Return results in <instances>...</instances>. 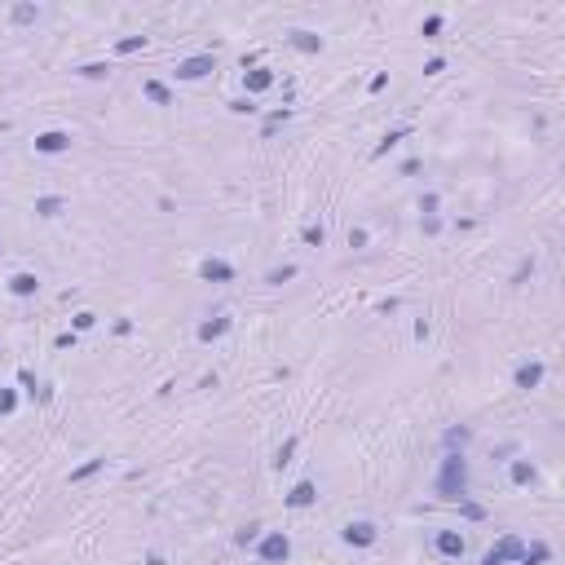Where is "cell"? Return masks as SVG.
<instances>
[{"instance_id":"1","label":"cell","mask_w":565,"mask_h":565,"mask_svg":"<svg viewBox=\"0 0 565 565\" xmlns=\"http://www.w3.org/2000/svg\"><path fill=\"white\" fill-rule=\"evenodd\" d=\"M442 499H468V459H464V451H446L442 459V473H437V486H433Z\"/></svg>"},{"instance_id":"2","label":"cell","mask_w":565,"mask_h":565,"mask_svg":"<svg viewBox=\"0 0 565 565\" xmlns=\"http://www.w3.org/2000/svg\"><path fill=\"white\" fill-rule=\"evenodd\" d=\"M256 557H261L265 565H282V561L292 557V539L282 535V530H270V535L256 539Z\"/></svg>"},{"instance_id":"3","label":"cell","mask_w":565,"mask_h":565,"mask_svg":"<svg viewBox=\"0 0 565 565\" xmlns=\"http://www.w3.org/2000/svg\"><path fill=\"white\" fill-rule=\"evenodd\" d=\"M521 547H526V543H521L517 535H504V539L495 543L486 557H481V565H508V561H517V557H521Z\"/></svg>"},{"instance_id":"4","label":"cell","mask_w":565,"mask_h":565,"mask_svg":"<svg viewBox=\"0 0 565 565\" xmlns=\"http://www.w3.org/2000/svg\"><path fill=\"white\" fill-rule=\"evenodd\" d=\"M208 71H217V58L212 54H194V58L177 62V80H204Z\"/></svg>"},{"instance_id":"5","label":"cell","mask_w":565,"mask_h":565,"mask_svg":"<svg viewBox=\"0 0 565 565\" xmlns=\"http://www.w3.org/2000/svg\"><path fill=\"white\" fill-rule=\"evenodd\" d=\"M340 535H344V543H349V547H371V543L380 539V530H375L371 521H349V526L340 530Z\"/></svg>"},{"instance_id":"6","label":"cell","mask_w":565,"mask_h":565,"mask_svg":"<svg viewBox=\"0 0 565 565\" xmlns=\"http://www.w3.org/2000/svg\"><path fill=\"white\" fill-rule=\"evenodd\" d=\"M36 151H40V155H62V151H71V132H62V128L36 132Z\"/></svg>"},{"instance_id":"7","label":"cell","mask_w":565,"mask_h":565,"mask_svg":"<svg viewBox=\"0 0 565 565\" xmlns=\"http://www.w3.org/2000/svg\"><path fill=\"white\" fill-rule=\"evenodd\" d=\"M433 547H437L442 557L459 561V557H464V535H459V530H437V535H433Z\"/></svg>"},{"instance_id":"8","label":"cell","mask_w":565,"mask_h":565,"mask_svg":"<svg viewBox=\"0 0 565 565\" xmlns=\"http://www.w3.org/2000/svg\"><path fill=\"white\" fill-rule=\"evenodd\" d=\"M512 385H517V389H539L543 385V362H521V367L517 371H512Z\"/></svg>"},{"instance_id":"9","label":"cell","mask_w":565,"mask_h":565,"mask_svg":"<svg viewBox=\"0 0 565 565\" xmlns=\"http://www.w3.org/2000/svg\"><path fill=\"white\" fill-rule=\"evenodd\" d=\"M199 278H208V282H230V278H235V265L221 261V256H208L204 265H199Z\"/></svg>"},{"instance_id":"10","label":"cell","mask_w":565,"mask_h":565,"mask_svg":"<svg viewBox=\"0 0 565 565\" xmlns=\"http://www.w3.org/2000/svg\"><path fill=\"white\" fill-rule=\"evenodd\" d=\"M274 71H270V66H252V71H243V85H247V97H252V93H265V89H274Z\"/></svg>"},{"instance_id":"11","label":"cell","mask_w":565,"mask_h":565,"mask_svg":"<svg viewBox=\"0 0 565 565\" xmlns=\"http://www.w3.org/2000/svg\"><path fill=\"white\" fill-rule=\"evenodd\" d=\"M282 504H287V508H309V504H318V486H313V481H296Z\"/></svg>"},{"instance_id":"12","label":"cell","mask_w":565,"mask_h":565,"mask_svg":"<svg viewBox=\"0 0 565 565\" xmlns=\"http://www.w3.org/2000/svg\"><path fill=\"white\" fill-rule=\"evenodd\" d=\"M287 40H292V49H301V54H323V36H313L305 27H296Z\"/></svg>"},{"instance_id":"13","label":"cell","mask_w":565,"mask_h":565,"mask_svg":"<svg viewBox=\"0 0 565 565\" xmlns=\"http://www.w3.org/2000/svg\"><path fill=\"white\" fill-rule=\"evenodd\" d=\"M406 137H411V128H406V124H402V128H389L385 137H380V146L371 151V159H385V155L393 151V146H397V142H406Z\"/></svg>"},{"instance_id":"14","label":"cell","mask_w":565,"mask_h":565,"mask_svg":"<svg viewBox=\"0 0 565 565\" xmlns=\"http://www.w3.org/2000/svg\"><path fill=\"white\" fill-rule=\"evenodd\" d=\"M9 292H13V296H23V301H27V296H36V292H40V278L23 270V274H13V278H9Z\"/></svg>"},{"instance_id":"15","label":"cell","mask_w":565,"mask_h":565,"mask_svg":"<svg viewBox=\"0 0 565 565\" xmlns=\"http://www.w3.org/2000/svg\"><path fill=\"white\" fill-rule=\"evenodd\" d=\"M40 13H44L40 5H13L9 9V23L13 27H31V23H40Z\"/></svg>"},{"instance_id":"16","label":"cell","mask_w":565,"mask_h":565,"mask_svg":"<svg viewBox=\"0 0 565 565\" xmlns=\"http://www.w3.org/2000/svg\"><path fill=\"white\" fill-rule=\"evenodd\" d=\"M547 557H552V547H547V543H530V547H521L517 565H543Z\"/></svg>"},{"instance_id":"17","label":"cell","mask_w":565,"mask_h":565,"mask_svg":"<svg viewBox=\"0 0 565 565\" xmlns=\"http://www.w3.org/2000/svg\"><path fill=\"white\" fill-rule=\"evenodd\" d=\"M142 93L151 97L155 106H173V93H168V85H159V80H146V85H142Z\"/></svg>"},{"instance_id":"18","label":"cell","mask_w":565,"mask_h":565,"mask_svg":"<svg viewBox=\"0 0 565 565\" xmlns=\"http://www.w3.org/2000/svg\"><path fill=\"white\" fill-rule=\"evenodd\" d=\"M468 437H473V428L468 424H459V428H446V451H464V446H468Z\"/></svg>"},{"instance_id":"19","label":"cell","mask_w":565,"mask_h":565,"mask_svg":"<svg viewBox=\"0 0 565 565\" xmlns=\"http://www.w3.org/2000/svg\"><path fill=\"white\" fill-rule=\"evenodd\" d=\"M225 331H230V318H212V323H204V327H199V340H204V344H212V340H221Z\"/></svg>"},{"instance_id":"20","label":"cell","mask_w":565,"mask_h":565,"mask_svg":"<svg viewBox=\"0 0 565 565\" xmlns=\"http://www.w3.org/2000/svg\"><path fill=\"white\" fill-rule=\"evenodd\" d=\"M535 477H539V468H535L530 459H517V464H512V486H530Z\"/></svg>"},{"instance_id":"21","label":"cell","mask_w":565,"mask_h":565,"mask_svg":"<svg viewBox=\"0 0 565 565\" xmlns=\"http://www.w3.org/2000/svg\"><path fill=\"white\" fill-rule=\"evenodd\" d=\"M102 468H106V459H102V455H93V459L80 464V468H71V481H89L93 473H102Z\"/></svg>"},{"instance_id":"22","label":"cell","mask_w":565,"mask_h":565,"mask_svg":"<svg viewBox=\"0 0 565 565\" xmlns=\"http://www.w3.org/2000/svg\"><path fill=\"white\" fill-rule=\"evenodd\" d=\"M62 208H66V204H62L58 194H40V199H36V217H58Z\"/></svg>"},{"instance_id":"23","label":"cell","mask_w":565,"mask_h":565,"mask_svg":"<svg viewBox=\"0 0 565 565\" xmlns=\"http://www.w3.org/2000/svg\"><path fill=\"white\" fill-rule=\"evenodd\" d=\"M151 40L146 36H124V40H115V54H137V49H146Z\"/></svg>"},{"instance_id":"24","label":"cell","mask_w":565,"mask_h":565,"mask_svg":"<svg viewBox=\"0 0 565 565\" xmlns=\"http://www.w3.org/2000/svg\"><path fill=\"white\" fill-rule=\"evenodd\" d=\"M256 539H261V526H256V521H247V526L239 530V535H235V543H239V547H252Z\"/></svg>"},{"instance_id":"25","label":"cell","mask_w":565,"mask_h":565,"mask_svg":"<svg viewBox=\"0 0 565 565\" xmlns=\"http://www.w3.org/2000/svg\"><path fill=\"white\" fill-rule=\"evenodd\" d=\"M287 120H292V111H287V106H282V111H274V115H270V120H265V128H261V132H265V137H270V132H278V128H282V124H287Z\"/></svg>"},{"instance_id":"26","label":"cell","mask_w":565,"mask_h":565,"mask_svg":"<svg viewBox=\"0 0 565 565\" xmlns=\"http://www.w3.org/2000/svg\"><path fill=\"white\" fill-rule=\"evenodd\" d=\"M80 75H85V80H106L111 66L106 62H85V66H80Z\"/></svg>"},{"instance_id":"27","label":"cell","mask_w":565,"mask_h":565,"mask_svg":"<svg viewBox=\"0 0 565 565\" xmlns=\"http://www.w3.org/2000/svg\"><path fill=\"white\" fill-rule=\"evenodd\" d=\"M459 512H464L468 521H486V508H481V504H473V499H459Z\"/></svg>"},{"instance_id":"28","label":"cell","mask_w":565,"mask_h":565,"mask_svg":"<svg viewBox=\"0 0 565 565\" xmlns=\"http://www.w3.org/2000/svg\"><path fill=\"white\" fill-rule=\"evenodd\" d=\"M287 278H296V265H278V270L265 274V282H274V287H278V282H287Z\"/></svg>"},{"instance_id":"29","label":"cell","mask_w":565,"mask_h":565,"mask_svg":"<svg viewBox=\"0 0 565 565\" xmlns=\"http://www.w3.org/2000/svg\"><path fill=\"white\" fill-rule=\"evenodd\" d=\"M292 455H296V437H287L278 446V455H274V468H282V464H292Z\"/></svg>"},{"instance_id":"30","label":"cell","mask_w":565,"mask_h":565,"mask_svg":"<svg viewBox=\"0 0 565 565\" xmlns=\"http://www.w3.org/2000/svg\"><path fill=\"white\" fill-rule=\"evenodd\" d=\"M301 239H305L309 247H323V243H327V230H323V225H305V235H301Z\"/></svg>"},{"instance_id":"31","label":"cell","mask_w":565,"mask_h":565,"mask_svg":"<svg viewBox=\"0 0 565 565\" xmlns=\"http://www.w3.org/2000/svg\"><path fill=\"white\" fill-rule=\"evenodd\" d=\"M18 411V393L13 389H0V415H13Z\"/></svg>"},{"instance_id":"32","label":"cell","mask_w":565,"mask_h":565,"mask_svg":"<svg viewBox=\"0 0 565 565\" xmlns=\"http://www.w3.org/2000/svg\"><path fill=\"white\" fill-rule=\"evenodd\" d=\"M437 31H442V13H428L420 23V36H437Z\"/></svg>"},{"instance_id":"33","label":"cell","mask_w":565,"mask_h":565,"mask_svg":"<svg viewBox=\"0 0 565 565\" xmlns=\"http://www.w3.org/2000/svg\"><path fill=\"white\" fill-rule=\"evenodd\" d=\"M530 274H535V256H526V261L517 265V274H512V287H517V282H526Z\"/></svg>"},{"instance_id":"34","label":"cell","mask_w":565,"mask_h":565,"mask_svg":"<svg viewBox=\"0 0 565 565\" xmlns=\"http://www.w3.org/2000/svg\"><path fill=\"white\" fill-rule=\"evenodd\" d=\"M437 204H442V199H437L433 190H428V194H420V212H424V217H433V212H437Z\"/></svg>"},{"instance_id":"35","label":"cell","mask_w":565,"mask_h":565,"mask_svg":"<svg viewBox=\"0 0 565 565\" xmlns=\"http://www.w3.org/2000/svg\"><path fill=\"white\" fill-rule=\"evenodd\" d=\"M230 111H235V115H252L256 102H252V97H235V102H230Z\"/></svg>"},{"instance_id":"36","label":"cell","mask_w":565,"mask_h":565,"mask_svg":"<svg viewBox=\"0 0 565 565\" xmlns=\"http://www.w3.org/2000/svg\"><path fill=\"white\" fill-rule=\"evenodd\" d=\"M93 323H97V313H89V309H80V313H75V331H89Z\"/></svg>"},{"instance_id":"37","label":"cell","mask_w":565,"mask_h":565,"mask_svg":"<svg viewBox=\"0 0 565 565\" xmlns=\"http://www.w3.org/2000/svg\"><path fill=\"white\" fill-rule=\"evenodd\" d=\"M389 89V71H380V75H371V85H367V93H385Z\"/></svg>"},{"instance_id":"38","label":"cell","mask_w":565,"mask_h":565,"mask_svg":"<svg viewBox=\"0 0 565 565\" xmlns=\"http://www.w3.org/2000/svg\"><path fill=\"white\" fill-rule=\"evenodd\" d=\"M442 71H446L442 58H428V62H424V75H442Z\"/></svg>"},{"instance_id":"39","label":"cell","mask_w":565,"mask_h":565,"mask_svg":"<svg viewBox=\"0 0 565 565\" xmlns=\"http://www.w3.org/2000/svg\"><path fill=\"white\" fill-rule=\"evenodd\" d=\"M18 385H23V389H31V393H36V389H40V385H36V375H31V371H27V367H23V371H18Z\"/></svg>"},{"instance_id":"40","label":"cell","mask_w":565,"mask_h":565,"mask_svg":"<svg viewBox=\"0 0 565 565\" xmlns=\"http://www.w3.org/2000/svg\"><path fill=\"white\" fill-rule=\"evenodd\" d=\"M349 247H367V230H349Z\"/></svg>"},{"instance_id":"41","label":"cell","mask_w":565,"mask_h":565,"mask_svg":"<svg viewBox=\"0 0 565 565\" xmlns=\"http://www.w3.org/2000/svg\"><path fill=\"white\" fill-rule=\"evenodd\" d=\"M54 344H58V349H71V344H75V331H62V336H58Z\"/></svg>"},{"instance_id":"42","label":"cell","mask_w":565,"mask_h":565,"mask_svg":"<svg viewBox=\"0 0 565 565\" xmlns=\"http://www.w3.org/2000/svg\"><path fill=\"white\" fill-rule=\"evenodd\" d=\"M146 565H168V561H163L159 552H151V557H146Z\"/></svg>"}]
</instances>
